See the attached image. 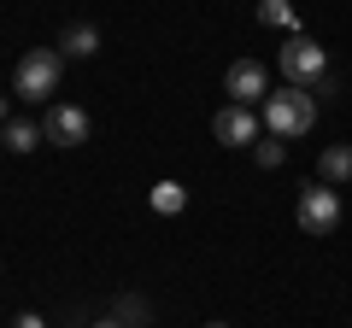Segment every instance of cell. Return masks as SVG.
Listing matches in <instances>:
<instances>
[{
	"instance_id": "5bb4252c",
	"label": "cell",
	"mask_w": 352,
	"mask_h": 328,
	"mask_svg": "<svg viewBox=\"0 0 352 328\" xmlns=\"http://www.w3.org/2000/svg\"><path fill=\"white\" fill-rule=\"evenodd\" d=\"M118 323L124 328H147V305L141 299H118Z\"/></svg>"
},
{
	"instance_id": "6da1fadb",
	"label": "cell",
	"mask_w": 352,
	"mask_h": 328,
	"mask_svg": "<svg viewBox=\"0 0 352 328\" xmlns=\"http://www.w3.org/2000/svg\"><path fill=\"white\" fill-rule=\"evenodd\" d=\"M311 124H317V100H311V89H282V94H264V129H270V135L294 141V135H305Z\"/></svg>"
},
{
	"instance_id": "5b68a950",
	"label": "cell",
	"mask_w": 352,
	"mask_h": 328,
	"mask_svg": "<svg viewBox=\"0 0 352 328\" xmlns=\"http://www.w3.org/2000/svg\"><path fill=\"white\" fill-rule=\"evenodd\" d=\"M223 94H229V106H264V94H270L264 65L258 59H235V65H229V76H223Z\"/></svg>"
},
{
	"instance_id": "ba28073f",
	"label": "cell",
	"mask_w": 352,
	"mask_h": 328,
	"mask_svg": "<svg viewBox=\"0 0 352 328\" xmlns=\"http://www.w3.org/2000/svg\"><path fill=\"white\" fill-rule=\"evenodd\" d=\"M94 47H100V30H94V24H71L65 41H59L65 59H94Z\"/></svg>"
},
{
	"instance_id": "e0dca14e",
	"label": "cell",
	"mask_w": 352,
	"mask_h": 328,
	"mask_svg": "<svg viewBox=\"0 0 352 328\" xmlns=\"http://www.w3.org/2000/svg\"><path fill=\"white\" fill-rule=\"evenodd\" d=\"M0 124H6V94H0Z\"/></svg>"
},
{
	"instance_id": "9a60e30c",
	"label": "cell",
	"mask_w": 352,
	"mask_h": 328,
	"mask_svg": "<svg viewBox=\"0 0 352 328\" xmlns=\"http://www.w3.org/2000/svg\"><path fill=\"white\" fill-rule=\"evenodd\" d=\"M12 328H47V323H41L36 311H18V316H12Z\"/></svg>"
},
{
	"instance_id": "3957f363",
	"label": "cell",
	"mask_w": 352,
	"mask_h": 328,
	"mask_svg": "<svg viewBox=\"0 0 352 328\" xmlns=\"http://www.w3.org/2000/svg\"><path fill=\"white\" fill-rule=\"evenodd\" d=\"M282 76H288V89H311V82H323L329 65H323V47H317L311 36H288L282 41Z\"/></svg>"
},
{
	"instance_id": "7a4b0ae2",
	"label": "cell",
	"mask_w": 352,
	"mask_h": 328,
	"mask_svg": "<svg viewBox=\"0 0 352 328\" xmlns=\"http://www.w3.org/2000/svg\"><path fill=\"white\" fill-rule=\"evenodd\" d=\"M59 71H65V53L59 47H30L24 59H18L12 89L24 94V100H53V94H59Z\"/></svg>"
},
{
	"instance_id": "52a82bcc",
	"label": "cell",
	"mask_w": 352,
	"mask_h": 328,
	"mask_svg": "<svg viewBox=\"0 0 352 328\" xmlns=\"http://www.w3.org/2000/svg\"><path fill=\"white\" fill-rule=\"evenodd\" d=\"M212 135L223 141V147H252V141H258V112H252V106H223V112L212 117Z\"/></svg>"
},
{
	"instance_id": "30bf717a",
	"label": "cell",
	"mask_w": 352,
	"mask_h": 328,
	"mask_svg": "<svg viewBox=\"0 0 352 328\" xmlns=\"http://www.w3.org/2000/svg\"><path fill=\"white\" fill-rule=\"evenodd\" d=\"M258 18L270 30H288V36H300V18H294V0H258Z\"/></svg>"
},
{
	"instance_id": "8992f818",
	"label": "cell",
	"mask_w": 352,
	"mask_h": 328,
	"mask_svg": "<svg viewBox=\"0 0 352 328\" xmlns=\"http://www.w3.org/2000/svg\"><path fill=\"white\" fill-rule=\"evenodd\" d=\"M41 135H47L53 147H82V141H88V112H82V106H47Z\"/></svg>"
},
{
	"instance_id": "4fadbf2b",
	"label": "cell",
	"mask_w": 352,
	"mask_h": 328,
	"mask_svg": "<svg viewBox=\"0 0 352 328\" xmlns=\"http://www.w3.org/2000/svg\"><path fill=\"white\" fill-rule=\"evenodd\" d=\"M282 152H288V147H282V135H258V141H252V159H258L264 170H276Z\"/></svg>"
},
{
	"instance_id": "2e32d148",
	"label": "cell",
	"mask_w": 352,
	"mask_h": 328,
	"mask_svg": "<svg viewBox=\"0 0 352 328\" xmlns=\"http://www.w3.org/2000/svg\"><path fill=\"white\" fill-rule=\"evenodd\" d=\"M94 328H124V323H118V316H106V323H94Z\"/></svg>"
},
{
	"instance_id": "7c38bea8",
	"label": "cell",
	"mask_w": 352,
	"mask_h": 328,
	"mask_svg": "<svg viewBox=\"0 0 352 328\" xmlns=\"http://www.w3.org/2000/svg\"><path fill=\"white\" fill-rule=\"evenodd\" d=\"M0 141H6L12 152H30V147H41V129L36 124H6V135H0Z\"/></svg>"
},
{
	"instance_id": "8fae6325",
	"label": "cell",
	"mask_w": 352,
	"mask_h": 328,
	"mask_svg": "<svg viewBox=\"0 0 352 328\" xmlns=\"http://www.w3.org/2000/svg\"><path fill=\"white\" fill-rule=\"evenodd\" d=\"M182 205H188V194H182V182H159V188H153V211H159V217H176Z\"/></svg>"
},
{
	"instance_id": "ac0fdd59",
	"label": "cell",
	"mask_w": 352,
	"mask_h": 328,
	"mask_svg": "<svg viewBox=\"0 0 352 328\" xmlns=\"http://www.w3.org/2000/svg\"><path fill=\"white\" fill-rule=\"evenodd\" d=\"M206 328H229V323H206Z\"/></svg>"
},
{
	"instance_id": "277c9868",
	"label": "cell",
	"mask_w": 352,
	"mask_h": 328,
	"mask_svg": "<svg viewBox=\"0 0 352 328\" xmlns=\"http://www.w3.org/2000/svg\"><path fill=\"white\" fill-rule=\"evenodd\" d=\"M300 229L305 235H335L340 229V194L329 182H317V188L300 194Z\"/></svg>"
},
{
	"instance_id": "9c48e42d",
	"label": "cell",
	"mask_w": 352,
	"mask_h": 328,
	"mask_svg": "<svg viewBox=\"0 0 352 328\" xmlns=\"http://www.w3.org/2000/svg\"><path fill=\"white\" fill-rule=\"evenodd\" d=\"M317 176H323L329 188H340V182H352V147H329L323 159H317Z\"/></svg>"
}]
</instances>
